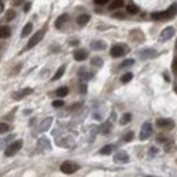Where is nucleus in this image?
I'll return each mask as SVG.
<instances>
[{
    "instance_id": "nucleus-11",
    "label": "nucleus",
    "mask_w": 177,
    "mask_h": 177,
    "mask_svg": "<svg viewBox=\"0 0 177 177\" xmlns=\"http://www.w3.org/2000/svg\"><path fill=\"white\" fill-rule=\"evenodd\" d=\"M90 48L93 50H104L106 49V44L104 41H100V40H96L90 44Z\"/></svg>"
},
{
    "instance_id": "nucleus-32",
    "label": "nucleus",
    "mask_w": 177,
    "mask_h": 177,
    "mask_svg": "<svg viewBox=\"0 0 177 177\" xmlns=\"http://www.w3.org/2000/svg\"><path fill=\"white\" fill-rule=\"evenodd\" d=\"M14 18H15V11L14 10L7 11V21H12Z\"/></svg>"
},
{
    "instance_id": "nucleus-6",
    "label": "nucleus",
    "mask_w": 177,
    "mask_h": 177,
    "mask_svg": "<svg viewBox=\"0 0 177 177\" xmlns=\"http://www.w3.org/2000/svg\"><path fill=\"white\" fill-rule=\"evenodd\" d=\"M42 37H44V30H40V31H37L36 34H34L33 37L30 38V41L27 42V45H26V49H31L33 46H36L37 44L40 42L41 40H42Z\"/></svg>"
},
{
    "instance_id": "nucleus-18",
    "label": "nucleus",
    "mask_w": 177,
    "mask_h": 177,
    "mask_svg": "<svg viewBox=\"0 0 177 177\" xmlns=\"http://www.w3.org/2000/svg\"><path fill=\"white\" fill-rule=\"evenodd\" d=\"M88 21H90V17H88L87 14H82V15H79L78 19H77V22H78L79 26H85V25H87V23H88Z\"/></svg>"
},
{
    "instance_id": "nucleus-4",
    "label": "nucleus",
    "mask_w": 177,
    "mask_h": 177,
    "mask_svg": "<svg viewBox=\"0 0 177 177\" xmlns=\"http://www.w3.org/2000/svg\"><path fill=\"white\" fill-rule=\"evenodd\" d=\"M151 134H153V125H151V123H144V124L142 125L140 134H139L140 140H146V139H148L151 136Z\"/></svg>"
},
{
    "instance_id": "nucleus-27",
    "label": "nucleus",
    "mask_w": 177,
    "mask_h": 177,
    "mask_svg": "<svg viewBox=\"0 0 177 177\" xmlns=\"http://www.w3.org/2000/svg\"><path fill=\"white\" fill-rule=\"evenodd\" d=\"M104 61L101 57H93L91 59V65H94V67H102Z\"/></svg>"
},
{
    "instance_id": "nucleus-3",
    "label": "nucleus",
    "mask_w": 177,
    "mask_h": 177,
    "mask_svg": "<svg viewBox=\"0 0 177 177\" xmlns=\"http://www.w3.org/2000/svg\"><path fill=\"white\" fill-rule=\"evenodd\" d=\"M127 52H128L127 46L119 44V45H115L110 49V56H112V57H121V56H124Z\"/></svg>"
},
{
    "instance_id": "nucleus-8",
    "label": "nucleus",
    "mask_w": 177,
    "mask_h": 177,
    "mask_svg": "<svg viewBox=\"0 0 177 177\" xmlns=\"http://www.w3.org/2000/svg\"><path fill=\"white\" fill-rule=\"evenodd\" d=\"M113 161H115L116 163L124 165V163L129 162V157H128V154L125 153V151H119V153L115 155V158H113Z\"/></svg>"
},
{
    "instance_id": "nucleus-31",
    "label": "nucleus",
    "mask_w": 177,
    "mask_h": 177,
    "mask_svg": "<svg viewBox=\"0 0 177 177\" xmlns=\"http://www.w3.org/2000/svg\"><path fill=\"white\" fill-rule=\"evenodd\" d=\"M8 131H10V127L6 123H0V134H6Z\"/></svg>"
},
{
    "instance_id": "nucleus-7",
    "label": "nucleus",
    "mask_w": 177,
    "mask_h": 177,
    "mask_svg": "<svg viewBox=\"0 0 177 177\" xmlns=\"http://www.w3.org/2000/svg\"><path fill=\"white\" fill-rule=\"evenodd\" d=\"M176 34V30H175V27H172V26H167L165 27L162 31H161V34H159V38L161 41H167V40H170L173 36Z\"/></svg>"
},
{
    "instance_id": "nucleus-21",
    "label": "nucleus",
    "mask_w": 177,
    "mask_h": 177,
    "mask_svg": "<svg viewBox=\"0 0 177 177\" xmlns=\"http://www.w3.org/2000/svg\"><path fill=\"white\" fill-rule=\"evenodd\" d=\"M38 146L41 148H45V150H49L50 148V143H49V140L46 138H40L38 139Z\"/></svg>"
},
{
    "instance_id": "nucleus-12",
    "label": "nucleus",
    "mask_w": 177,
    "mask_h": 177,
    "mask_svg": "<svg viewBox=\"0 0 177 177\" xmlns=\"http://www.w3.org/2000/svg\"><path fill=\"white\" fill-rule=\"evenodd\" d=\"M52 121H53V119H52V117L45 119V120H44V121L40 124L38 131H40V132H45V131H48L49 127H50V125H52Z\"/></svg>"
},
{
    "instance_id": "nucleus-14",
    "label": "nucleus",
    "mask_w": 177,
    "mask_h": 177,
    "mask_svg": "<svg viewBox=\"0 0 177 177\" xmlns=\"http://www.w3.org/2000/svg\"><path fill=\"white\" fill-rule=\"evenodd\" d=\"M74 57L77 61H83L85 59H87V52L86 50H83V49H79L77 50V52L74 53Z\"/></svg>"
},
{
    "instance_id": "nucleus-28",
    "label": "nucleus",
    "mask_w": 177,
    "mask_h": 177,
    "mask_svg": "<svg viewBox=\"0 0 177 177\" xmlns=\"http://www.w3.org/2000/svg\"><path fill=\"white\" fill-rule=\"evenodd\" d=\"M132 77H134V75H132L131 72H127V74H124L121 77V82H123V83H128V82L132 79Z\"/></svg>"
},
{
    "instance_id": "nucleus-35",
    "label": "nucleus",
    "mask_w": 177,
    "mask_h": 177,
    "mask_svg": "<svg viewBox=\"0 0 177 177\" xmlns=\"http://www.w3.org/2000/svg\"><path fill=\"white\" fill-rule=\"evenodd\" d=\"M109 0H94V3L96 4H98V6H104V4H106Z\"/></svg>"
},
{
    "instance_id": "nucleus-33",
    "label": "nucleus",
    "mask_w": 177,
    "mask_h": 177,
    "mask_svg": "<svg viewBox=\"0 0 177 177\" xmlns=\"http://www.w3.org/2000/svg\"><path fill=\"white\" fill-rule=\"evenodd\" d=\"M53 108H61L63 105H64V102L63 101H60V100H57V101H53Z\"/></svg>"
},
{
    "instance_id": "nucleus-36",
    "label": "nucleus",
    "mask_w": 177,
    "mask_h": 177,
    "mask_svg": "<svg viewBox=\"0 0 177 177\" xmlns=\"http://www.w3.org/2000/svg\"><path fill=\"white\" fill-rule=\"evenodd\" d=\"M148 154H150V155H155V154H157V148L155 147H151L150 151H148Z\"/></svg>"
},
{
    "instance_id": "nucleus-38",
    "label": "nucleus",
    "mask_w": 177,
    "mask_h": 177,
    "mask_svg": "<svg viewBox=\"0 0 177 177\" xmlns=\"http://www.w3.org/2000/svg\"><path fill=\"white\" fill-rule=\"evenodd\" d=\"M30 7H31L30 3H26V4H25V7H23V11H25V12H27V11L30 10Z\"/></svg>"
},
{
    "instance_id": "nucleus-29",
    "label": "nucleus",
    "mask_w": 177,
    "mask_h": 177,
    "mask_svg": "<svg viewBox=\"0 0 177 177\" xmlns=\"http://www.w3.org/2000/svg\"><path fill=\"white\" fill-rule=\"evenodd\" d=\"M138 11H139V8L136 7V6H134V4L127 6V12H128V14H136Z\"/></svg>"
},
{
    "instance_id": "nucleus-42",
    "label": "nucleus",
    "mask_w": 177,
    "mask_h": 177,
    "mask_svg": "<svg viewBox=\"0 0 177 177\" xmlns=\"http://www.w3.org/2000/svg\"><path fill=\"white\" fill-rule=\"evenodd\" d=\"M21 3H22V0H15L14 4H15V6H18V4H21Z\"/></svg>"
},
{
    "instance_id": "nucleus-2",
    "label": "nucleus",
    "mask_w": 177,
    "mask_h": 177,
    "mask_svg": "<svg viewBox=\"0 0 177 177\" xmlns=\"http://www.w3.org/2000/svg\"><path fill=\"white\" fill-rule=\"evenodd\" d=\"M78 169H79L78 163H74V162H71V161H65V162H63L61 166H60V170H61L63 173H65V175H72V173H75Z\"/></svg>"
},
{
    "instance_id": "nucleus-16",
    "label": "nucleus",
    "mask_w": 177,
    "mask_h": 177,
    "mask_svg": "<svg viewBox=\"0 0 177 177\" xmlns=\"http://www.w3.org/2000/svg\"><path fill=\"white\" fill-rule=\"evenodd\" d=\"M68 21V15L67 14H63V15H60V17L56 19V22H55V26L57 27V29H60V27L63 26V25L65 23V22Z\"/></svg>"
},
{
    "instance_id": "nucleus-39",
    "label": "nucleus",
    "mask_w": 177,
    "mask_h": 177,
    "mask_svg": "<svg viewBox=\"0 0 177 177\" xmlns=\"http://www.w3.org/2000/svg\"><path fill=\"white\" fill-rule=\"evenodd\" d=\"M157 142H159V143H163V142H166V139H165V136H161V135H159V136L157 138Z\"/></svg>"
},
{
    "instance_id": "nucleus-1",
    "label": "nucleus",
    "mask_w": 177,
    "mask_h": 177,
    "mask_svg": "<svg viewBox=\"0 0 177 177\" xmlns=\"http://www.w3.org/2000/svg\"><path fill=\"white\" fill-rule=\"evenodd\" d=\"M176 14H177V4H173L172 7H169L166 11L153 12V14H151V18L155 21H166V19H170L172 17H175Z\"/></svg>"
},
{
    "instance_id": "nucleus-17",
    "label": "nucleus",
    "mask_w": 177,
    "mask_h": 177,
    "mask_svg": "<svg viewBox=\"0 0 177 177\" xmlns=\"http://www.w3.org/2000/svg\"><path fill=\"white\" fill-rule=\"evenodd\" d=\"M31 91H33V90H31V88H23V90L19 91V93H15L14 96H12V98H14V100H22L25 96H27V94H30Z\"/></svg>"
},
{
    "instance_id": "nucleus-22",
    "label": "nucleus",
    "mask_w": 177,
    "mask_h": 177,
    "mask_svg": "<svg viewBox=\"0 0 177 177\" xmlns=\"http://www.w3.org/2000/svg\"><path fill=\"white\" fill-rule=\"evenodd\" d=\"M10 34L11 31L7 26H0V38H7V37H10Z\"/></svg>"
},
{
    "instance_id": "nucleus-23",
    "label": "nucleus",
    "mask_w": 177,
    "mask_h": 177,
    "mask_svg": "<svg viewBox=\"0 0 177 177\" xmlns=\"http://www.w3.org/2000/svg\"><path fill=\"white\" fill-rule=\"evenodd\" d=\"M68 94V87L63 86V87H59L57 90H56V96L57 97H65Z\"/></svg>"
},
{
    "instance_id": "nucleus-30",
    "label": "nucleus",
    "mask_w": 177,
    "mask_h": 177,
    "mask_svg": "<svg viewBox=\"0 0 177 177\" xmlns=\"http://www.w3.org/2000/svg\"><path fill=\"white\" fill-rule=\"evenodd\" d=\"M134 63H135V60H134V59H128V60H125L124 63H121V65H120V67H121V68L131 67V65H134Z\"/></svg>"
},
{
    "instance_id": "nucleus-40",
    "label": "nucleus",
    "mask_w": 177,
    "mask_h": 177,
    "mask_svg": "<svg viewBox=\"0 0 177 177\" xmlns=\"http://www.w3.org/2000/svg\"><path fill=\"white\" fill-rule=\"evenodd\" d=\"M113 18H119V19H123V18H124V14L119 12V14H115V15H113Z\"/></svg>"
},
{
    "instance_id": "nucleus-34",
    "label": "nucleus",
    "mask_w": 177,
    "mask_h": 177,
    "mask_svg": "<svg viewBox=\"0 0 177 177\" xmlns=\"http://www.w3.org/2000/svg\"><path fill=\"white\" fill-rule=\"evenodd\" d=\"M132 139H134V134H132V132H128V134H125V136H124V140H125V142H131Z\"/></svg>"
},
{
    "instance_id": "nucleus-9",
    "label": "nucleus",
    "mask_w": 177,
    "mask_h": 177,
    "mask_svg": "<svg viewBox=\"0 0 177 177\" xmlns=\"http://www.w3.org/2000/svg\"><path fill=\"white\" fill-rule=\"evenodd\" d=\"M157 56V50L155 49H143L139 52V57L142 60H148V59H153Z\"/></svg>"
},
{
    "instance_id": "nucleus-20",
    "label": "nucleus",
    "mask_w": 177,
    "mask_h": 177,
    "mask_svg": "<svg viewBox=\"0 0 177 177\" xmlns=\"http://www.w3.org/2000/svg\"><path fill=\"white\" fill-rule=\"evenodd\" d=\"M31 29H33V25H31V23H26V25H25L23 30H22V33H21L22 38H25V37L29 36V34L31 33Z\"/></svg>"
},
{
    "instance_id": "nucleus-10",
    "label": "nucleus",
    "mask_w": 177,
    "mask_h": 177,
    "mask_svg": "<svg viewBox=\"0 0 177 177\" xmlns=\"http://www.w3.org/2000/svg\"><path fill=\"white\" fill-rule=\"evenodd\" d=\"M175 123L169 119H158L157 120V127L159 128H173Z\"/></svg>"
},
{
    "instance_id": "nucleus-5",
    "label": "nucleus",
    "mask_w": 177,
    "mask_h": 177,
    "mask_svg": "<svg viewBox=\"0 0 177 177\" xmlns=\"http://www.w3.org/2000/svg\"><path fill=\"white\" fill-rule=\"evenodd\" d=\"M22 140H17V142H14V143H11L10 146H8L7 148H6V151H4V154L7 157H11V155H14V154H17L18 151L21 150V147H22Z\"/></svg>"
},
{
    "instance_id": "nucleus-37",
    "label": "nucleus",
    "mask_w": 177,
    "mask_h": 177,
    "mask_svg": "<svg viewBox=\"0 0 177 177\" xmlns=\"http://www.w3.org/2000/svg\"><path fill=\"white\" fill-rule=\"evenodd\" d=\"M172 68H173V71L177 74V57L175 59V61H173V65H172Z\"/></svg>"
},
{
    "instance_id": "nucleus-25",
    "label": "nucleus",
    "mask_w": 177,
    "mask_h": 177,
    "mask_svg": "<svg viewBox=\"0 0 177 177\" xmlns=\"http://www.w3.org/2000/svg\"><path fill=\"white\" fill-rule=\"evenodd\" d=\"M64 69H65V67H64V65H61V67H60L59 69H57V71H56V74L55 75H53V81H57V79H60V78H61L63 77V74H64Z\"/></svg>"
},
{
    "instance_id": "nucleus-15",
    "label": "nucleus",
    "mask_w": 177,
    "mask_h": 177,
    "mask_svg": "<svg viewBox=\"0 0 177 177\" xmlns=\"http://www.w3.org/2000/svg\"><path fill=\"white\" fill-rule=\"evenodd\" d=\"M94 77L93 72H87V71H79V79H81L82 82H87L90 81L91 78Z\"/></svg>"
},
{
    "instance_id": "nucleus-24",
    "label": "nucleus",
    "mask_w": 177,
    "mask_h": 177,
    "mask_svg": "<svg viewBox=\"0 0 177 177\" xmlns=\"http://www.w3.org/2000/svg\"><path fill=\"white\" fill-rule=\"evenodd\" d=\"M113 151V144H108V146L102 147L100 150V154H102V155H108V154H110Z\"/></svg>"
},
{
    "instance_id": "nucleus-41",
    "label": "nucleus",
    "mask_w": 177,
    "mask_h": 177,
    "mask_svg": "<svg viewBox=\"0 0 177 177\" xmlns=\"http://www.w3.org/2000/svg\"><path fill=\"white\" fill-rule=\"evenodd\" d=\"M81 91H82V93H86V85H82V86H81Z\"/></svg>"
},
{
    "instance_id": "nucleus-19",
    "label": "nucleus",
    "mask_w": 177,
    "mask_h": 177,
    "mask_svg": "<svg viewBox=\"0 0 177 177\" xmlns=\"http://www.w3.org/2000/svg\"><path fill=\"white\" fill-rule=\"evenodd\" d=\"M124 6V0H113L109 6V10H119Z\"/></svg>"
},
{
    "instance_id": "nucleus-26",
    "label": "nucleus",
    "mask_w": 177,
    "mask_h": 177,
    "mask_svg": "<svg viewBox=\"0 0 177 177\" xmlns=\"http://www.w3.org/2000/svg\"><path fill=\"white\" fill-rule=\"evenodd\" d=\"M129 121H131V115H129V113H124V115L121 116V119H120V124H123V125L128 124Z\"/></svg>"
},
{
    "instance_id": "nucleus-13",
    "label": "nucleus",
    "mask_w": 177,
    "mask_h": 177,
    "mask_svg": "<svg viewBox=\"0 0 177 177\" xmlns=\"http://www.w3.org/2000/svg\"><path fill=\"white\" fill-rule=\"evenodd\" d=\"M131 38L135 41V42H142V41L144 40V36H143V33L142 31H139V30H134V31H131Z\"/></svg>"
}]
</instances>
